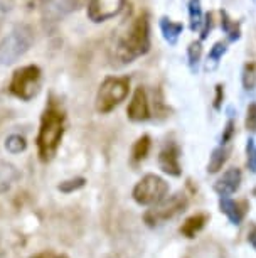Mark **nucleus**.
Here are the masks:
<instances>
[{"label": "nucleus", "mask_w": 256, "mask_h": 258, "mask_svg": "<svg viewBox=\"0 0 256 258\" xmlns=\"http://www.w3.org/2000/svg\"><path fill=\"white\" fill-rule=\"evenodd\" d=\"M150 49V22L147 14H140L130 24L127 32L118 37L115 44V57L122 64H130Z\"/></svg>", "instance_id": "nucleus-1"}, {"label": "nucleus", "mask_w": 256, "mask_h": 258, "mask_svg": "<svg viewBox=\"0 0 256 258\" xmlns=\"http://www.w3.org/2000/svg\"><path fill=\"white\" fill-rule=\"evenodd\" d=\"M62 135H64V115L56 106H49V108H46L41 118V128L36 139L42 162H47L54 157L62 140Z\"/></svg>", "instance_id": "nucleus-2"}, {"label": "nucleus", "mask_w": 256, "mask_h": 258, "mask_svg": "<svg viewBox=\"0 0 256 258\" xmlns=\"http://www.w3.org/2000/svg\"><path fill=\"white\" fill-rule=\"evenodd\" d=\"M34 42V31L27 24H19L11 34L0 42V64L11 66L19 57H22L31 49Z\"/></svg>", "instance_id": "nucleus-3"}, {"label": "nucleus", "mask_w": 256, "mask_h": 258, "mask_svg": "<svg viewBox=\"0 0 256 258\" xmlns=\"http://www.w3.org/2000/svg\"><path fill=\"white\" fill-rule=\"evenodd\" d=\"M130 78L127 76H110L100 85L96 93V110L100 113H110L128 96Z\"/></svg>", "instance_id": "nucleus-4"}, {"label": "nucleus", "mask_w": 256, "mask_h": 258, "mask_svg": "<svg viewBox=\"0 0 256 258\" xmlns=\"http://www.w3.org/2000/svg\"><path fill=\"white\" fill-rule=\"evenodd\" d=\"M187 206H189V198L184 191H179L172 196H165L162 201L150 206V209L143 214V221L147 223V226L155 228L176 218L177 214L184 213Z\"/></svg>", "instance_id": "nucleus-5"}, {"label": "nucleus", "mask_w": 256, "mask_h": 258, "mask_svg": "<svg viewBox=\"0 0 256 258\" xmlns=\"http://www.w3.org/2000/svg\"><path fill=\"white\" fill-rule=\"evenodd\" d=\"M168 194V182L157 174H145L135 184L132 198L140 206H153Z\"/></svg>", "instance_id": "nucleus-6"}, {"label": "nucleus", "mask_w": 256, "mask_h": 258, "mask_svg": "<svg viewBox=\"0 0 256 258\" xmlns=\"http://www.w3.org/2000/svg\"><path fill=\"white\" fill-rule=\"evenodd\" d=\"M41 85V68L36 64L24 66L14 73L11 81V93L24 101L32 100L39 91Z\"/></svg>", "instance_id": "nucleus-7"}, {"label": "nucleus", "mask_w": 256, "mask_h": 258, "mask_svg": "<svg viewBox=\"0 0 256 258\" xmlns=\"http://www.w3.org/2000/svg\"><path fill=\"white\" fill-rule=\"evenodd\" d=\"M125 6V0H90L88 17L93 22H105L117 17Z\"/></svg>", "instance_id": "nucleus-8"}, {"label": "nucleus", "mask_w": 256, "mask_h": 258, "mask_svg": "<svg viewBox=\"0 0 256 258\" xmlns=\"http://www.w3.org/2000/svg\"><path fill=\"white\" fill-rule=\"evenodd\" d=\"M158 167L162 172L172 177H179L182 174L181 167V149L176 142H167L158 154Z\"/></svg>", "instance_id": "nucleus-9"}, {"label": "nucleus", "mask_w": 256, "mask_h": 258, "mask_svg": "<svg viewBox=\"0 0 256 258\" xmlns=\"http://www.w3.org/2000/svg\"><path fill=\"white\" fill-rule=\"evenodd\" d=\"M127 116L128 120L135 121V123H142V121H147L150 118V105H148L147 91H145L143 86L135 88L127 108Z\"/></svg>", "instance_id": "nucleus-10"}, {"label": "nucleus", "mask_w": 256, "mask_h": 258, "mask_svg": "<svg viewBox=\"0 0 256 258\" xmlns=\"http://www.w3.org/2000/svg\"><path fill=\"white\" fill-rule=\"evenodd\" d=\"M241 182H243L241 169L231 167L226 170V172H223V176L214 182V191L219 194V196H231V194L239 191Z\"/></svg>", "instance_id": "nucleus-11"}, {"label": "nucleus", "mask_w": 256, "mask_h": 258, "mask_svg": "<svg viewBox=\"0 0 256 258\" xmlns=\"http://www.w3.org/2000/svg\"><path fill=\"white\" fill-rule=\"evenodd\" d=\"M219 211L226 214V218L229 220L231 225L239 226L244 220L246 211H248V204L244 201H234V199H231L229 196H221Z\"/></svg>", "instance_id": "nucleus-12"}, {"label": "nucleus", "mask_w": 256, "mask_h": 258, "mask_svg": "<svg viewBox=\"0 0 256 258\" xmlns=\"http://www.w3.org/2000/svg\"><path fill=\"white\" fill-rule=\"evenodd\" d=\"M207 221H209V214L196 213V214H192V216H189L184 223H182V226L179 228V231H181L182 236L192 240V238H196L202 230H204Z\"/></svg>", "instance_id": "nucleus-13"}, {"label": "nucleus", "mask_w": 256, "mask_h": 258, "mask_svg": "<svg viewBox=\"0 0 256 258\" xmlns=\"http://www.w3.org/2000/svg\"><path fill=\"white\" fill-rule=\"evenodd\" d=\"M21 179V172L14 164L0 160V194L7 192Z\"/></svg>", "instance_id": "nucleus-14"}, {"label": "nucleus", "mask_w": 256, "mask_h": 258, "mask_svg": "<svg viewBox=\"0 0 256 258\" xmlns=\"http://www.w3.org/2000/svg\"><path fill=\"white\" fill-rule=\"evenodd\" d=\"M158 26H160L163 39H165L170 46H176L179 37H181L182 31H184V26H182L181 22H176V21H172V19H168V17H162Z\"/></svg>", "instance_id": "nucleus-15"}, {"label": "nucleus", "mask_w": 256, "mask_h": 258, "mask_svg": "<svg viewBox=\"0 0 256 258\" xmlns=\"http://www.w3.org/2000/svg\"><path fill=\"white\" fill-rule=\"evenodd\" d=\"M229 159V149L226 145H219L211 152L209 162H207V174H217L224 167V164Z\"/></svg>", "instance_id": "nucleus-16"}, {"label": "nucleus", "mask_w": 256, "mask_h": 258, "mask_svg": "<svg viewBox=\"0 0 256 258\" xmlns=\"http://www.w3.org/2000/svg\"><path fill=\"white\" fill-rule=\"evenodd\" d=\"M221 27H223L224 34L228 36L229 42H236L241 37L239 24L236 22V21H233V19L229 17V14L226 12V11H221Z\"/></svg>", "instance_id": "nucleus-17"}, {"label": "nucleus", "mask_w": 256, "mask_h": 258, "mask_svg": "<svg viewBox=\"0 0 256 258\" xmlns=\"http://www.w3.org/2000/svg\"><path fill=\"white\" fill-rule=\"evenodd\" d=\"M189 27L191 31H201L204 22V12H202L201 0H189Z\"/></svg>", "instance_id": "nucleus-18"}, {"label": "nucleus", "mask_w": 256, "mask_h": 258, "mask_svg": "<svg viewBox=\"0 0 256 258\" xmlns=\"http://www.w3.org/2000/svg\"><path fill=\"white\" fill-rule=\"evenodd\" d=\"M150 145H152V140L148 135H142V137H138L137 142H135L133 147H132V160L133 162H142V160L147 159L148 152H150Z\"/></svg>", "instance_id": "nucleus-19"}, {"label": "nucleus", "mask_w": 256, "mask_h": 258, "mask_svg": "<svg viewBox=\"0 0 256 258\" xmlns=\"http://www.w3.org/2000/svg\"><path fill=\"white\" fill-rule=\"evenodd\" d=\"M201 57H202V44L199 39V41H192L189 47H187V61H189V68L192 73H197V70H199Z\"/></svg>", "instance_id": "nucleus-20"}, {"label": "nucleus", "mask_w": 256, "mask_h": 258, "mask_svg": "<svg viewBox=\"0 0 256 258\" xmlns=\"http://www.w3.org/2000/svg\"><path fill=\"white\" fill-rule=\"evenodd\" d=\"M241 83L246 91H253L256 88V64L254 62H246L241 73Z\"/></svg>", "instance_id": "nucleus-21"}, {"label": "nucleus", "mask_w": 256, "mask_h": 258, "mask_svg": "<svg viewBox=\"0 0 256 258\" xmlns=\"http://www.w3.org/2000/svg\"><path fill=\"white\" fill-rule=\"evenodd\" d=\"M4 147H6L7 152H11V154H21L24 152V150L27 149V140L22 137V135H19V134H12V135H9V137L6 139V144H4Z\"/></svg>", "instance_id": "nucleus-22"}, {"label": "nucleus", "mask_w": 256, "mask_h": 258, "mask_svg": "<svg viewBox=\"0 0 256 258\" xmlns=\"http://www.w3.org/2000/svg\"><path fill=\"white\" fill-rule=\"evenodd\" d=\"M84 184H86L84 177H72V179H67V181H62L59 186H57V189L64 194H71L81 187H84Z\"/></svg>", "instance_id": "nucleus-23"}, {"label": "nucleus", "mask_w": 256, "mask_h": 258, "mask_svg": "<svg viewBox=\"0 0 256 258\" xmlns=\"http://www.w3.org/2000/svg\"><path fill=\"white\" fill-rule=\"evenodd\" d=\"M246 165L253 174H256V142L253 139L246 140Z\"/></svg>", "instance_id": "nucleus-24"}, {"label": "nucleus", "mask_w": 256, "mask_h": 258, "mask_svg": "<svg viewBox=\"0 0 256 258\" xmlns=\"http://www.w3.org/2000/svg\"><path fill=\"white\" fill-rule=\"evenodd\" d=\"M226 51H228V46H226V42H223V41L216 42V44L211 47L209 56H207V61H211V62H214V64H217L221 57L226 54Z\"/></svg>", "instance_id": "nucleus-25"}, {"label": "nucleus", "mask_w": 256, "mask_h": 258, "mask_svg": "<svg viewBox=\"0 0 256 258\" xmlns=\"http://www.w3.org/2000/svg\"><path fill=\"white\" fill-rule=\"evenodd\" d=\"M244 125H246V130H248V132H256V101L248 105Z\"/></svg>", "instance_id": "nucleus-26"}, {"label": "nucleus", "mask_w": 256, "mask_h": 258, "mask_svg": "<svg viewBox=\"0 0 256 258\" xmlns=\"http://www.w3.org/2000/svg\"><path fill=\"white\" fill-rule=\"evenodd\" d=\"M234 134H236V123H234V120H228V121H226L224 130H223V135H221V145L229 144L231 140H233Z\"/></svg>", "instance_id": "nucleus-27"}, {"label": "nucleus", "mask_w": 256, "mask_h": 258, "mask_svg": "<svg viewBox=\"0 0 256 258\" xmlns=\"http://www.w3.org/2000/svg\"><path fill=\"white\" fill-rule=\"evenodd\" d=\"M212 29V14H204V22H202V27H201V41H204V39L209 36Z\"/></svg>", "instance_id": "nucleus-28"}, {"label": "nucleus", "mask_w": 256, "mask_h": 258, "mask_svg": "<svg viewBox=\"0 0 256 258\" xmlns=\"http://www.w3.org/2000/svg\"><path fill=\"white\" fill-rule=\"evenodd\" d=\"M223 100H224V88H223V85H217L216 86V96H214V108L216 110H221Z\"/></svg>", "instance_id": "nucleus-29"}, {"label": "nucleus", "mask_w": 256, "mask_h": 258, "mask_svg": "<svg viewBox=\"0 0 256 258\" xmlns=\"http://www.w3.org/2000/svg\"><path fill=\"white\" fill-rule=\"evenodd\" d=\"M248 243L251 245V248L256 251V225H251L248 230Z\"/></svg>", "instance_id": "nucleus-30"}, {"label": "nucleus", "mask_w": 256, "mask_h": 258, "mask_svg": "<svg viewBox=\"0 0 256 258\" xmlns=\"http://www.w3.org/2000/svg\"><path fill=\"white\" fill-rule=\"evenodd\" d=\"M29 258H67V256L57 255V253H52V251H41V253H36V255H32Z\"/></svg>", "instance_id": "nucleus-31"}, {"label": "nucleus", "mask_w": 256, "mask_h": 258, "mask_svg": "<svg viewBox=\"0 0 256 258\" xmlns=\"http://www.w3.org/2000/svg\"><path fill=\"white\" fill-rule=\"evenodd\" d=\"M105 258H127V255L122 251H115V253H110V255H106Z\"/></svg>", "instance_id": "nucleus-32"}, {"label": "nucleus", "mask_w": 256, "mask_h": 258, "mask_svg": "<svg viewBox=\"0 0 256 258\" xmlns=\"http://www.w3.org/2000/svg\"><path fill=\"white\" fill-rule=\"evenodd\" d=\"M84 2H86V0H71L72 9H79V7H83V6H84Z\"/></svg>", "instance_id": "nucleus-33"}, {"label": "nucleus", "mask_w": 256, "mask_h": 258, "mask_svg": "<svg viewBox=\"0 0 256 258\" xmlns=\"http://www.w3.org/2000/svg\"><path fill=\"white\" fill-rule=\"evenodd\" d=\"M253 196H254V198H256V186H254V187H253Z\"/></svg>", "instance_id": "nucleus-34"}, {"label": "nucleus", "mask_w": 256, "mask_h": 258, "mask_svg": "<svg viewBox=\"0 0 256 258\" xmlns=\"http://www.w3.org/2000/svg\"><path fill=\"white\" fill-rule=\"evenodd\" d=\"M253 2H254V4H256V0H253Z\"/></svg>", "instance_id": "nucleus-35"}, {"label": "nucleus", "mask_w": 256, "mask_h": 258, "mask_svg": "<svg viewBox=\"0 0 256 258\" xmlns=\"http://www.w3.org/2000/svg\"><path fill=\"white\" fill-rule=\"evenodd\" d=\"M0 11H2V9H0Z\"/></svg>", "instance_id": "nucleus-36"}]
</instances>
